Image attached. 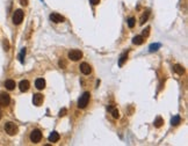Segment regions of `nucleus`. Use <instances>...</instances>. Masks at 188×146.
<instances>
[{"label":"nucleus","mask_w":188,"mask_h":146,"mask_svg":"<svg viewBox=\"0 0 188 146\" xmlns=\"http://www.w3.org/2000/svg\"><path fill=\"white\" fill-rule=\"evenodd\" d=\"M66 111H67V110H66V109H65V108H63L62 110H61V111H59V115H58V116H59V117L65 116V115H66Z\"/></svg>","instance_id":"25"},{"label":"nucleus","mask_w":188,"mask_h":146,"mask_svg":"<svg viewBox=\"0 0 188 146\" xmlns=\"http://www.w3.org/2000/svg\"><path fill=\"white\" fill-rule=\"evenodd\" d=\"M5 87L7 88L8 90H13L14 88H15V81L14 80H6L5 81Z\"/></svg>","instance_id":"13"},{"label":"nucleus","mask_w":188,"mask_h":146,"mask_svg":"<svg viewBox=\"0 0 188 146\" xmlns=\"http://www.w3.org/2000/svg\"><path fill=\"white\" fill-rule=\"evenodd\" d=\"M127 22H128L129 28H134V27H135V25H136V20H135V18H129Z\"/></svg>","instance_id":"21"},{"label":"nucleus","mask_w":188,"mask_h":146,"mask_svg":"<svg viewBox=\"0 0 188 146\" xmlns=\"http://www.w3.org/2000/svg\"><path fill=\"white\" fill-rule=\"evenodd\" d=\"M149 34H150V28L148 27L146 29L143 30V32H142V36H143V37H148V36H149Z\"/></svg>","instance_id":"24"},{"label":"nucleus","mask_w":188,"mask_h":146,"mask_svg":"<svg viewBox=\"0 0 188 146\" xmlns=\"http://www.w3.org/2000/svg\"><path fill=\"white\" fill-rule=\"evenodd\" d=\"M9 102H11L9 95H8L7 93H1V94H0V104L4 106V107H6V106L9 104Z\"/></svg>","instance_id":"6"},{"label":"nucleus","mask_w":188,"mask_h":146,"mask_svg":"<svg viewBox=\"0 0 188 146\" xmlns=\"http://www.w3.org/2000/svg\"><path fill=\"white\" fill-rule=\"evenodd\" d=\"M59 138H61V137H59V133H58V132H56V131H54V132L49 136V138H48V139H49V142H50V143H57V142L59 140Z\"/></svg>","instance_id":"11"},{"label":"nucleus","mask_w":188,"mask_h":146,"mask_svg":"<svg viewBox=\"0 0 188 146\" xmlns=\"http://www.w3.org/2000/svg\"><path fill=\"white\" fill-rule=\"evenodd\" d=\"M180 123H181V117L179 116V115H175V116H173V118L171 119V124H172V125H174V126L179 125Z\"/></svg>","instance_id":"16"},{"label":"nucleus","mask_w":188,"mask_h":146,"mask_svg":"<svg viewBox=\"0 0 188 146\" xmlns=\"http://www.w3.org/2000/svg\"><path fill=\"white\" fill-rule=\"evenodd\" d=\"M149 16H150V11H146V12L142 15V18H141V22H139V23H141V25H144V23H145V21L149 19Z\"/></svg>","instance_id":"18"},{"label":"nucleus","mask_w":188,"mask_h":146,"mask_svg":"<svg viewBox=\"0 0 188 146\" xmlns=\"http://www.w3.org/2000/svg\"><path fill=\"white\" fill-rule=\"evenodd\" d=\"M20 2H21L22 6H27L28 5V0H20Z\"/></svg>","instance_id":"26"},{"label":"nucleus","mask_w":188,"mask_h":146,"mask_svg":"<svg viewBox=\"0 0 188 146\" xmlns=\"http://www.w3.org/2000/svg\"><path fill=\"white\" fill-rule=\"evenodd\" d=\"M23 16H25L23 11L22 9H16L14 12V14H13V23L16 25V26L20 25L22 22V20H23Z\"/></svg>","instance_id":"2"},{"label":"nucleus","mask_w":188,"mask_h":146,"mask_svg":"<svg viewBox=\"0 0 188 146\" xmlns=\"http://www.w3.org/2000/svg\"><path fill=\"white\" fill-rule=\"evenodd\" d=\"M90 97H91V94L88 92H85L78 100V108L79 109H84L87 107L88 102H90Z\"/></svg>","instance_id":"1"},{"label":"nucleus","mask_w":188,"mask_h":146,"mask_svg":"<svg viewBox=\"0 0 188 146\" xmlns=\"http://www.w3.org/2000/svg\"><path fill=\"white\" fill-rule=\"evenodd\" d=\"M174 72H175V73H178L179 75H182V74L185 73V68H184L181 65L177 64V65H174Z\"/></svg>","instance_id":"15"},{"label":"nucleus","mask_w":188,"mask_h":146,"mask_svg":"<svg viewBox=\"0 0 188 146\" xmlns=\"http://www.w3.org/2000/svg\"><path fill=\"white\" fill-rule=\"evenodd\" d=\"M25 56H26V48L21 49V52H20V56H19L20 63H22V64H23V61H25Z\"/></svg>","instance_id":"22"},{"label":"nucleus","mask_w":188,"mask_h":146,"mask_svg":"<svg viewBox=\"0 0 188 146\" xmlns=\"http://www.w3.org/2000/svg\"><path fill=\"white\" fill-rule=\"evenodd\" d=\"M5 131L9 135V136H14L18 133V126L16 124H14L13 122H8L5 124Z\"/></svg>","instance_id":"3"},{"label":"nucleus","mask_w":188,"mask_h":146,"mask_svg":"<svg viewBox=\"0 0 188 146\" xmlns=\"http://www.w3.org/2000/svg\"><path fill=\"white\" fill-rule=\"evenodd\" d=\"M163 124H164V119H163V118H161L160 116H158L156 119H155V123H153V125H155L156 128H160Z\"/></svg>","instance_id":"20"},{"label":"nucleus","mask_w":188,"mask_h":146,"mask_svg":"<svg viewBox=\"0 0 188 146\" xmlns=\"http://www.w3.org/2000/svg\"><path fill=\"white\" fill-rule=\"evenodd\" d=\"M30 140L33 143H40L42 140V132L40 130H34L30 133Z\"/></svg>","instance_id":"4"},{"label":"nucleus","mask_w":188,"mask_h":146,"mask_svg":"<svg viewBox=\"0 0 188 146\" xmlns=\"http://www.w3.org/2000/svg\"><path fill=\"white\" fill-rule=\"evenodd\" d=\"M30 87V84H29V81L28 80H22V81H20V84H19V88H20V90L21 92H28V89Z\"/></svg>","instance_id":"10"},{"label":"nucleus","mask_w":188,"mask_h":146,"mask_svg":"<svg viewBox=\"0 0 188 146\" xmlns=\"http://www.w3.org/2000/svg\"><path fill=\"white\" fill-rule=\"evenodd\" d=\"M43 100H44V97L42 94H34V96H33V103L36 107H40L43 103Z\"/></svg>","instance_id":"9"},{"label":"nucleus","mask_w":188,"mask_h":146,"mask_svg":"<svg viewBox=\"0 0 188 146\" xmlns=\"http://www.w3.org/2000/svg\"><path fill=\"white\" fill-rule=\"evenodd\" d=\"M79 68H80L81 73H84L85 75H88V74L92 72V67H91L90 64H87V63H81Z\"/></svg>","instance_id":"8"},{"label":"nucleus","mask_w":188,"mask_h":146,"mask_svg":"<svg viewBox=\"0 0 188 146\" xmlns=\"http://www.w3.org/2000/svg\"><path fill=\"white\" fill-rule=\"evenodd\" d=\"M108 110L112 113V116L114 117V118H119V117H120V113H119L117 109H114V108H112V107H108Z\"/></svg>","instance_id":"19"},{"label":"nucleus","mask_w":188,"mask_h":146,"mask_svg":"<svg viewBox=\"0 0 188 146\" xmlns=\"http://www.w3.org/2000/svg\"><path fill=\"white\" fill-rule=\"evenodd\" d=\"M127 59H128V51L121 55L120 60H119V66H123V64H124L125 61H127Z\"/></svg>","instance_id":"17"},{"label":"nucleus","mask_w":188,"mask_h":146,"mask_svg":"<svg viewBox=\"0 0 188 146\" xmlns=\"http://www.w3.org/2000/svg\"><path fill=\"white\" fill-rule=\"evenodd\" d=\"M50 20L52 21V22H55V23H62L64 22V18H63L61 14H58V13H51L50 14Z\"/></svg>","instance_id":"7"},{"label":"nucleus","mask_w":188,"mask_h":146,"mask_svg":"<svg viewBox=\"0 0 188 146\" xmlns=\"http://www.w3.org/2000/svg\"><path fill=\"white\" fill-rule=\"evenodd\" d=\"M90 1H91L92 5H98V4L100 2V0H90Z\"/></svg>","instance_id":"27"},{"label":"nucleus","mask_w":188,"mask_h":146,"mask_svg":"<svg viewBox=\"0 0 188 146\" xmlns=\"http://www.w3.org/2000/svg\"><path fill=\"white\" fill-rule=\"evenodd\" d=\"M0 118H1V111H0Z\"/></svg>","instance_id":"28"},{"label":"nucleus","mask_w":188,"mask_h":146,"mask_svg":"<svg viewBox=\"0 0 188 146\" xmlns=\"http://www.w3.org/2000/svg\"><path fill=\"white\" fill-rule=\"evenodd\" d=\"M83 57V52L80 50H71L69 52V59L73 60V61H77L79 59H81Z\"/></svg>","instance_id":"5"},{"label":"nucleus","mask_w":188,"mask_h":146,"mask_svg":"<svg viewBox=\"0 0 188 146\" xmlns=\"http://www.w3.org/2000/svg\"><path fill=\"white\" fill-rule=\"evenodd\" d=\"M143 42H144V37L143 36H135L132 38V43L136 44V45H141V44H143Z\"/></svg>","instance_id":"14"},{"label":"nucleus","mask_w":188,"mask_h":146,"mask_svg":"<svg viewBox=\"0 0 188 146\" xmlns=\"http://www.w3.org/2000/svg\"><path fill=\"white\" fill-rule=\"evenodd\" d=\"M159 48H160V44H159V43L151 44V45H150V52H155V51H157Z\"/></svg>","instance_id":"23"},{"label":"nucleus","mask_w":188,"mask_h":146,"mask_svg":"<svg viewBox=\"0 0 188 146\" xmlns=\"http://www.w3.org/2000/svg\"><path fill=\"white\" fill-rule=\"evenodd\" d=\"M35 86H36L37 89H40V90L44 89V88H45V80H44V79H42V78L37 79V80L35 81Z\"/></svg>","instance_id":"12"}]
</instances>
